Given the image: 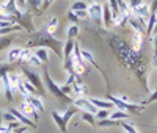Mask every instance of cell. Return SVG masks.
I'll use <instances>...</instances> for the list:
<instances>
[{
	"instance_id": "cell-24",
	"label": "cell",
	"mask_w": 157,
	"mask_h": 133,
	"mask_svg": "<svg viewBox=\"0 0 157 133\" xmlns=\"http://www.w3.org/2000/svg\"><path fill=\"white\" fill-rule=\"evenodd\" d=\"M127 117H129V113L123 110H115L113 113H110V119H113V121H126Z\"/></svg>"
},
{
	"instance_id": "cell-40",
	"label": "cell",
	"mask_w": 157,
	"mask_h": 133,
	"mask_svg": "<svg viewBox=\"0 0 157 133\" xmlns=\"http://www.w3.org/2000/svg\"><path fill=\"white\" fill-rule=\"evenodd\" d=\"M54 2H55V0H43V6H41V14H43L44 11H47V9H49V6H50L52 3H54Z\"/></svg>"
},
{
	"instance_id": "cell-11",
	"label": "cell",
	"mask_w": 157,
	"mask_h": 133,
	"mask_svg": "<svg viewBox=\"0 0 157 133\" xmlns=\"http://www.w3.org/2000/svg\"><path fill=\"white\" fill-rule=\"evenodd\" d=\"M10 113H11L13 116H14V117L17 119V121H19L21 124H24V125H29V127H33V128L36 127V125H35V122L32 121V119H29L25 114H22V113H21L17 108H11V110H10Z\"/></svg>"
},
{
	"instance_id": "cell-35",
	"label": "cell",
	"mask_w": 157,
	"mask_h": 133,
	"mask_svg": "<svg viewBox=\"0 0 157 133\" xmlns=\"http://www.w3.org/2000/svg\"><path fill=\"white\" fill-rule=\"evenodd\" d=\"M96 121H102V119L110 117V110H98V113L94 114Z\"/></svg>"
},
{
	"instance_id": "cell-32",
	"label": "cell",
	"mask_w": 157,
	"mask_h": 133,
	"mask_svg": "<svg viewBox=\"0 0 157 133\" xmlns=\"http://www.w3.org/2000/svg\"><path fill=\"white\" fill-rule=\"evenodd\" d=\"M82 121H85V122H88L90 125L96 127V117H94V114H91V113L82 111Z\"/></svg>"
},
{
	"instance_id": "cell-43",
	"label": "cell",
	"mask_w": 157,
	"mask_h": 133,
	"mask_svg": "<svg viewBox=\"0 0 157 133\" xmlns=\"http://www.w3.org/2000/svg\"><path fill=\"white\" fill-rule=\"evenodd\" d=\"M11 133H27V125H21L16 130H13Z\"/></svg>"
},
{
	"instance_id": "cell-30",
	"label": "cell",
	"mask_w": 157,
	"mask_h": 133,
	"mask_svg": "<svg viewBox=\"0 0 157 133\" xmlns=\"http://www.w3.org/2000/svg\"><path fill=\"white\" fill-rule=\"evenodd\" d=\"M11 69H13V66L10 63H2L0 61V80H2L5 75H8Z\"/></svg>"
},
{
	"instance_id": "cell-8",
	"label": "cell",
	"mask_w": 157,
	"mask_h": 133,
	"mask_svg": "<svg viewBox=\"0 0 157 133\" xmlns=\"http://www.w3.org/2000/svg\"><path fill=\"white\" fill-rule=\"evenodd\" d=\"M74 106L77 110H82V111H85V113H91V114H96L98 113V108L91 103L88 99H83V97H80V99H75L74 100Z\"/></svg>"
},
{
	"instance_id": "cell-47",
	"label": "cell",
	"mask_w": 157,
	"mask_h": 133,
	"mask_svg": "<svg viewBox=\"0 0 157 133\" xmlns=\"http://www.w3.org/2000/svg\"><path fill=\"white\" fill-rule=\"evenodd\" d=\"M2 124H3V113L0 111V125H2Z\"/></svg>"
},
{
	"instance_id": "cell-37",
	"label": "cell",
	"mask_w": 157,
	"mask_h": 133,
	"mask_svg": "<svg viewBox=\"0 0 157 133\" xmlns=\"http://www.w3.org/2000/svg\"><path fill=\"white\" fill-rule=\"evenodd\" d=\"M27 64H30V66H33V68H39V66H41L43 63H41V60H39V58H36L35 55H32Z\"/></svg>"
},
{
	"instance_id": "cell-5",
	"label": "cell",
	"mask_w": 157,
	"mask_h": 133,
	"mask_svg": "<svg viewBox=\"0 0 157 133\" xmlns=\"http://www.w3.org/2000/svg\"><path fill=\"white\" fill-rule=\"evenodd\" d=\"M22 75L25 77V80L27 82H30L35 88H36V91H38V94L39 96H44L46 94V89H44V83H43V80H41V77H39L36 72H33V71H30V69H27V68H22Z\"/></svg>"
},
{
	"instance_id": "cell-18",
	"label": "cell",
	"mask_w": 157,
	"mask_h": 133,
	"mask_svg": "<svg viewBox=\"0 0 157 133\" xmlns=\"http://www.w3.org/2000/svg\"><path fill=\"white\" fill-rule=\"evenodd\" d=\"M21 52H22V47H11L8 50V63L10 64L17 63L19 61V57H21Z\"/></svg>"
},
{
	"instance_id": "cell-13",
	"label": "cell",
	"mask_w": 157,
	"mask_h": 133,
	"mask_svg": "<svg viewBox=\"0 0 157 133\" xmlns=\"http://www.w3.org/2000/svg\"><path fill=\"white\" fill-rule=\"evenodd\" d=\"M88 100L93 103L98 110H112L113 103L110 100H104V99H96V97H88Z\"/></svg>"
},
{
	"instance_id": "cell-19",
	"label": "cell",
	"mask_w": 157,
	"mask_h": 133,
	"mask_svg": "<svg viewBox=\"0 0 157 133\" xmlns=\"http://www.w3.org/2000/svg\"><path fill=\"white\" fill-rule=\"evenodd\" d=\"M141 46H143V35H141V33L134 31V36H132V50L140 53Z\"/></svg>"
},
{
	"instance_id": "cell-2",
	"label": "cell",
	"mask_w": 157,
	"mask_h": 133,
	"mask_svg": "<svg viewBox=\"0 0 157 133\" xmlns=\"http://www.w3.org/2000/svg\"><path fill=\"white\" fill-rule=\"evenodd\" d=\"M109 42H110L112 49L115 50L118 60H120V61L126 66V68L132 69L134 66L137 64V61H138V63L143 61V58H141L140 53H138V52H134L132 49L127 46V42L123 41L120 36H110V38H109Z\"/></svg>"
},
{
	"instance_id": "cell-4",
	"label": "cell",
	"mask_w": 157,
	"mask_h": 133,
	"mask_svg": "<svg viewBox=\"0 0 157 133\" xmlns=\"http://www.w3.org/2000/svg\"><path fill=\"white\" fill-rule=\"evenodd\" d=\"M107 99L113 103V106H116V110H123L126 113H140L145 110V106L140 105V103H130V102H123L120 97L107 94Z\"/></svg>"
},
{
	"instance_id": "cell-41",
	"label": "cell",
	"mask_w": 157,
	"mask_h": 133,
	"mask_svg": "<svg viewBox=\"0 0 157 133\" xmlns=\"http://www.w3.org/2000/svg\"><path fill=\"white\" fill-rule=\"evenodd\" d=\"M68 19H69V22H72V24H77L78 22V19H77V16H75V13L74 11H68Z\"/></svg>"
},
{
	"instance_id": "cell-25",
	"label": "cell",
	"mask_w": 157,
	"mask_h": 133,
	"mask_svg": "<svg viewBox=\"0 0 157 133\" xmlns=\"http://www.w3.org/2000/svg\"><path fill=\"white\" fill-rule=\"evenodd\" d=\"M21 30H24L21 25H10L5 28H0V36H10L13 31H21Z\"/></svg>"
},
{
	"instance_id": "cell-39",
	"label": "cell",
	"mask_w": 157,
	"mask_h": 133,
	"mask_svg": "<svg viewBox=\"0 0 157 133\" xmlns=\"http://www.w3.org/2000/svg\"><path fill=\"white\" fill-rule=\"evenodd\" d=\"M3 121L6 122V124H10V122H14V121H17V119L13 116L10 111H6V113H3Z\"/></svg>"
},
{
	"instance_id": "cell-33",
	"label": "cell",
	"mask_w": 157,
	"mask_h": 133,
	"mask_svg": "<svg viewBox=\"0 0 157 133\" xmlns=\"http://www.w3.org/2000/svg\"><path fill=\"white\" fill-rule=\"evenodd\" d=\"M78 31H80V28H78L77 24H72L69 28H68V39H74L78 36Z\"/></svg>"
},
{
	"instance_id": "cell-28",
	"label": "cell",
	"mask_w": 157,
	"mask_h": 133,
	"mask_svg": "<svg viewBox=\"0 0 157 133\" xmlns=\"http://www.w3.org/2000/svg\"><path fill=\"white\" fill-rule=\"evenodd\" d=\"M88 9V3L82 2V0H75L71 5V11H86Z\"/></svg>"
},
{
	"instance_id": "cell-45",
	"label": "cell",
	"mask_w": 157,
	"mask_h": 133,
	"mask_svg": "<svg viewBox=\"0 0 157 133\" xmlns=\"http://www.w3.org/2000/svg\"><path fill=\"white\" fill-rule=\"evenodd\" d=\"M154 47H155V55H157V35H154Z\"/></svg>"
},
{
	"instance_id": "cell-9",
	"label": "cell",
	"mask_w": 157,
	"mask_h": 133,
	"mask_svg": "<svg viewBox=\"0 0 157 133\" xmlns=\"http://www.w3.org/2000/svg\"><path fill=\"white\" fill-rule=\"evenodd\" d=\"M19 111H21L22 114H25L29 119H32L33 122H38V119H39V117H38V113H36V110L33 108L29 102L24 100V102L21 103V106H19Z\"/></svg>"
},
{
	"instance_id": "cell-3",
	"label": "cell",
	"mask_w": 157,
	"mask_h": 133,
	"mask_svg": "<svg viewBox=\"0 0 157 133\" xmlns=\"http://www.w3.org/2000/svg\"><path fill=\"white\" fill-rule=\"evenodd\" d=\"M43 77H44V85H46V88L50 91V94H54V97H55L58 102H61V103H69V105L74 103V100L61 91V86H58L54 80L50 78V74H49L47 66H44V68H43Z\"/></svg>"
},
{
	"instance_id": "cell-48",
	"label": "cell",
	"mask_w": 157,
	"mask_h": 133,
	"mask_svg": "<svg viewBox=\"0 0 157 133\" xmlns=\"http://www.w3.org/2000/svg\"><path fill=\"white\" fill-rule=\"evenodd\" d=\"M154 64H155V68H157V55L154 57Z\"/></svg>"
},
{
	"instance_id": "cell-46",
	"label": "cell",
	"mask_w": 157,
	"mask_h": 133,
	"mask_svg": "<svg viewBox=\"0 0 157 133\" xmlns=\"http://www.w3.org/2000/svg\"><path fill=\"white\" fill-rule=\"evenodd\" d=\"M152 35H157V22H155V25H154V28H152Z\"/></svg>"
},
{
	"instance_id": "cell-21",
	"label": "cell",
	"mask_w": 157,
	"mask_h": 133,
	"mask_svg": "<svg viewBox=\"0 0 157 133\" xmlns=\"http://www.w3.org/2000/svg\"><path fill=\"white\" fill-rule=\"evenodd\" d=\"M33 55H35L36 58L41 60V63H43V64H44V63H47V58H49V55H47V49H44V47L35 49V50H33Z\"/></svg>"
},
{
	"instance_id": "cell-50",
	"label": "cell",
	"mask_w": 157,
	"mask_h": 133,
	"mask_svg": "<svg viewBox=\"0 0 157 133\" xmlns=\"http://www.w3.org/2000/svg\"><path fill=\"white\" fill-rule=\"evenodd\" d=\"M0 92H2V89H0Z\"/></svg>"
},
{
	"instance_id": "cell-42",
	"label": "cell",
	"mask_w": 157,
	"mask_h": 133,
	"mask_svg": "<svg viewBox=\"0 0 157 133\" xmlns=\"http://www.w3.org/2000/svg\"><path fill=\"white\" fill-rule=\"evenodd\" d=\"M74 13H75L77 19H86L88 17V13L86 11H74Z\"/></svg>"
},
{
	"instance_id": "cell-31",
	"label": "cell",
	"mask_w": 157,
	"mask_h": 133,
	"mask_svg": "<svg viewBox=\"0 0 157 133\" xmlns=\"http://www.w3.org/2000/svg\"><path fill=\"white\" fill-rule=\"evenodd\" d=\"M155 100H157V88L152 91V94H149V97L140 100L138 103H140V105H143V106H146V105H149V103H152V102H155Z\"/></svg>"
},
{
	"instance_id": "cell-15",
	"label": "cell",
	"mask_w": 157,
	"mask_h": 133,
	"mask_svg": "<svg viewBox=\"0 0 157 133\" xmlns=\"http://www.w3.org/2000/svg\"><path fill=\"white\" fill-rule=\"evenodd\" d=\"M25 102H29L36 111H39V113L44 111V103H43L41 97H38V96H29V97H25Z\"/></svg>"
},
{
	"instance_id": "cell-26",
	"label": "cell",
	"mask_w": 157,
	"mask_h": 133,
	"mask_svg": "<svg viewBox=\"0 0 157 133\" xmlns=\"http://www.w3.org/2000/svg\"><path fill=\"white\" fill-rule=\"evenodd\" d=\"M99 127H120V121H113V119L107 117V119H102V121H98Z\"/></svg>"
},
{
	"instance_id": "cell-1",
	"label": "cell",
	"mask_w": 157,
	"mask_h": 133,
	"mask_svg": "<svg viewBox=\"0 0 157 133\" xmlns=\"http://www.w3.org/2000/svg\"><path fill=\"white\" fill-rule=\"evenodd\" d=\"M63 41L61 39H57L52 35H47L44 30H39L32 33L30 39L25 44V49H39V47H44V49H50L52 52L55 53L58 58L63 60Z\"/></svg>"
},
{
	"instance_id": "cell-16",
	"label": "cell",
	"mask_w": 157,
	"mask_h": 133,
	"mask_svg": "<svg viewBox=\"0 0 157 133\" xmlns=\"http://www.w3.org/2000/svg\"><path fill=\"white\" fill-rule=\"evenodd\" d=\"M0 83H2V88H3V91H5V96H6V100H13V88H11V83H10V78H8V75H5L2 80H0Z\"/></svg>"
},
{
	"instance_id": "cell-29",
	"label": "cell",
	"mask_w": 157,
	"mask_h": 133,
	"mask_svg": "<svg viewBox=\"0 0 157 133\" xmlns=\"http://www.w3.org/2000/svg\"><path fill=\"white\" fill-rule=\"evenodd\" d=\"M27 3L33 8L35 14H41V6H43V0H27Z\"/></svg>"
},
{
	"instance_id": "cell-20",
	"label": "cell",
	"mask_w": 157,
	"mask_h": 133,
	"mask_svg": "<svg viewBox=\"0 0 157 133\" xmlns=\"http://www.w3.org/2000/svg\"><path fill=\"white\" fill-rule=\"evenodd\" d=\"M63 60H66V58H69L71 55H72V50H74V41L72 39H68L66 42H64V46H63Z\"/></svg>"
},
{
	"instance_id": "cell-22",
	"label": "cell",
	"mask_w": 157,
	"mask_h": 133,
	"mask_svg": "<svg viewBox=\"0 0 157 133\" xmlns=\"http://www.w3.org/2000/svg\"><path fill=\"white\" fill-rule=\"evenodd\" d=\"M13 41H14V36H13V35H10V36H0V52L8 49L13 44Z\"/></svg>"
},
{
	"instance_id": "cell-7",
	"label": "cell",
	"mask_w": 157,
	"mask_h": 133,
	"mask_svg": "<svg viewBox=\"0 0 157 133\" xmlns=\"http://www.w3.org/2000/svg\"><path fill=\"white\" fill-rule=\"evenodd\" d=\"M82 58H83V61H85V64L88 63V64H91L93 68L102 75V78H104V82H105V85H107V88L110 86V82H109V78H107V75H105V72H104V69L101 68V66L96 63V60H94V55L91 53L90 50H82Z\"/></svg>"
},
{
	"instance_id": "cell-6",
	"label": "cell",
	"mask_w": 157,
	"mask_h": 133,
	"mask_svg": "<svg viewBox=\"0 0 157 133\" xmlns=\"http://www.w3.org/2000/svg\"><path fill=\"white\" fill-rule=\"evenodd\" d=\"M86 13H88V17L96 25L102 24V3L101 2H90Z\"/></svg>"
},
{
	"instance_id": "cell-14",
	"label": "cell",
	"mask_w": 157,
	"mask_h": 133,
	"mask_svg": "<svg viewBox=\"0 0 157 133\" xmlns=\"http://www.w3.org/2000/svg\"><path fill=\"white\" fill-rule=\"evenodd\" d=\"M102 22H104V27H107V28L113 25V17H112V11H110L109 3L102 5Z\"/></svg>"
},
{
	"instance_id": "cell-10",
	"label": "cell",
	"mask_w": 157,
	"mask_h": 133,
	"mask_svg": "<svg viewBox=\"0 0 157 133\" xmlns=\"http://www.w3.org/2000/svg\"><path fill=\"white\" fill-rule=\"evenodd\" d=\"M85 91H86V86L82 83V78L77 77L75 82L72 83V92H71V94H72L75 99H80V97H83Z\"/></svg>"
},
{
	"instance_id": "cell-34",
	"label": "cell",
	"mask_w": 157,
	"mask_h": 133,
	"mask_svg": "<svg viewBox=\"0 0 157 133\" xmlns=\"http://www.w3.org/2000/svg\"><path fill=\"white\" fill-rule=\"evenodd\" d=\"M120 127L124 128V133H138V131L134 128L132 124H129V122H126V121H120Z\"/></svg>"
},
{
	"instance_id": "cell-38",
	"label": "cell",
	"mask_w": 157,
	"mask_h": 133,
	"mask_svg": "<svg viewBox=\"0 0 157 133\" xmlns=\"http://www.w3.org/2000/svg\"><path fill=\"white\" fill-rule=\"evenodd\" d=\"M143 3V0H129V8H130V11H134V9H137L140 5Z\"/></svg>"
},
{
	"instance_id": "cell-49",
	"label": "cell",
	"mask_w": 157,
	"mask_h": 133,
	"mask_svg": "<svg viewBox=\"0 0 157 133\" xmlns=\"http://www.w3.org/2000/svg\"><path fill=\"white\" fill-rule=\"evenodd\" d=\"M0 133H11V131H10V130H6V131H0Z\"/></svg>"
},
{
	"instance_id": "cell-23",
	"label": "cell",
	"mask_w": 157,
	"mask_h": 133,
	"mask_svg": "<svg viewBox=\"0 0 157 133\" xmlns=\"http://www.w3.org/2000/svg\"><path fill=\"white\" fill-rule=\"evenodd\" d=\"M33 55V49H22L21 52V57H19V61L17 64H24V63H29L30 57Z\"/></svg>"
},
{
	"instance_id": "cell-17",
	"label": "cell",
	"mask_w": 157,
	"mask_h": 133,
	"mask_svg": "<svg viewBox=\"0 0 157 133\" xmlns=\"http://www.w3.org/2000/svg\"><path fill=\"white\" fill-rule=\"evenodd\" d=\"M50 116H52V119L55 121V124L58 125V130H60V131H63V133L68 131V127H66V124H64V121H63V116H61L58 111H52Z\"/></svg>"
},
{
	"instance_id": "cell-12",
	"label": "cell",
	"mask_w": 157,
	"mask_h": 133,
	"mask_svg": "<svg viewBox=\"0 0 157 133\" xmlns=\"http://www.w3.org/2000/svg\"><path fill=\"white\" fill-rule=\"evenodd\" d=\"M57 30H58V17H57V16H52L50 19L46 20L44 31H46L47 35H52V36H54Z\"/></svg>"
},
{
	"instance_id": "cell-27",
	"label": "cell",
	"mask_w": 157,
	"mask_h": 133,
	"mask_svg": "<svg viewBox=\"0 0 157 133\" xmlns=\"http://www.w3.org/2000/svg\"><path fill=\"white\" fill-rule=\"evenodd\" d=\"M75 113H77V108H75L74 105L68 106V110H66V111L63 113V121H64V124L68 125V122H69V119H71V117H72V116H74Z\"/></svg>"
},
{
	"instance_id": "cell-44",
	"label": "cell",
	"mask_w": 157,
	"mask_h": 133,
	"mask_svg": "<svg viewBox=\"0 0 157 133\" xmlns=\"http://www.w3.org/2000/svg\"><path fill=\"white\" fill-rule=\"evenodd\" d=\"M16 3L19 8H25V3H27V0H16Z\"/></svg>"
},
{
	"instance_id": "cell-51",
	"label": "cell",
	"mask_w": 157,
	"mask_h": 133,
	"mask_svg": "<svg viewBox=\"0 0 157 133\" xmlns=\"http://www.w3.org/2000/svg\"><path fill=\"white\" fill-rule=\"evenodd\" d=\"M124 2H126V0H124Z\"/></svg>"
},
{
	"instance_id": "cell-36",
	"label": "cell",
	"mask_w": 157,
	"mask_h": 133,
	"mask_svg": "<svg viewBox=\"0 0 157 133\" xmlns=\"http://www.w3.org/2000/svg\"><path fill=\"white\" fill-rule=\"evenodd\" d=\"M16 91H19V92H21V94H22V97H24V99L30 96V94H29V91H27V88H25V85H24V80H21V82H19V85H17Z\"/></svg>"
}]
</instances>
